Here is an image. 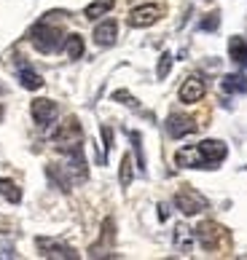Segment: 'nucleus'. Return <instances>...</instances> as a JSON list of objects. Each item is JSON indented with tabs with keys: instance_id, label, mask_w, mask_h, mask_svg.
I'll return each instance as SVG.
<instances>
[{
	"instance_id": "obj_2",
	"label": "nucleus",
	"mask_w": 247,
	"mask_h": 260,
	"mask_svg": "<svg viewBox=\"0 0 247 260\" xmlns=\"http://www.w3.org/2000/svg\"><path fill=\"white\" fill-rule=\"evenodd\" d=\"M62 41L65 35L56 24H51L49 19H43V22H38L33 30H30V43L35 46L41 54H54L62 49Z\"/></svg>"
},
{
	"instance_id": "obj_11",
	"label": "nucleus",
	"mask_w": 247,
	"mask_h": 260,
	"mask_svg": "<svg viewBox=\"0 0 247 260\" xmlns=\"http://www.w3.org/2000/svg\"><path fill=\"white\" fill-rule=\"evenodd\" d=\"M116 35H118L116 19H105L102 24L94 27V43H97V46H113V43H116Z\"/></svg>"
},
{
	"instance_id": "obj_4",
	"label": "nucleus",
	"mask_w": 247,
	"mask_h": 260,
	"mask_svg": "<svg viewBox=\"0 0 247 260\" xmlns=\"http://www.w3.org/2000/svg\"><path fill=\"white\" fill-rule=\"evenodd\" d=\"M196 239L207 252H218V249L223 247L226 228H221L218 223H212V220H204V223H199V228H196Z\"/></svg>"
},
{
	"instance_id": "obj_12",
	"label": "nucleus",
	"mask_w": 247,
	"mask_h": 260,
	"mask_svg": "<svg viewBox=\"0 0 247 260\" xmlns=\"http://www.w3.org/2000/svg\"><path fill=\"white\" fill-rule=\"evenodd\" d=\"M19 81H22V86H24V89H30V91H38V89L43 86V78L33 70L30 64H22V67H19Z\"/></svg>"
},
{
	"instance_id": "obj_7",
	"label": "nucleus",
	"mask_w": 247,
	"mask_h": 260,
	"mask_svg": "<svg viewBox=\"0 0 247 260\" xmlns=\"http://www.w3.org/2000/svg\"><path fill=\"white\" fill-rule=\"evenodd\" d=\"M30 113H33L35 123H41V126H49V123L56 121L59 108H56V102H51V100H35L33 108H30Z\"/></svg>"
},
{
	"instance_id": "obj_6",
	"label": "nucleus",
	"mask_w": 247,
	"mask_h": 260,
	"mask_svg": "<svg viewBox=\"0 0 247 260\" xmlns=\"http://www.w3.org/2000/svg\"><path fill=\"white\" fill-rule=\"evenodd\" d=\"M167 132H169V137H172V140H180V137H186V134L196 132V121L191 118V115L172 113L167 118Z\"/></svg>"
},
{
	"instance_id": "obj_15",
	"label": "nucleus",
	"mask_w": 247,
	"mask_h": 260,
	"mask_svg": "<svg viewBox=\"0 0 247 260\" xmlns=\"http://www.w3.org/2000/svg\"><path fill=\"white\" fill-rule=\"evenodd\" d=\"M221 86H223V91H229V94H244L247 91V78L239 73H234V75H226Z\"/></svg>"
},
{
	"instance_id": "obj_16",
	"label": "nucleus",
	"mask_w": 247,
	"mask_h": 260,
	"mask_svg": "<svg viewBox=\"0 0 247 260\" xmlns=\"http://www.w3.org/2000/svg\"><path fill=\"white\" fill-rule=\"evenodd\" d=\"M113 236H116V231H113V220L108 217L105 225H102V239H100V244L91 247V255H94V257L102 255V247H110V244H113Z\"/></svg>"
},
{
	"instance_id": "obj_19",
	"label": "nucleus",
	"mask_w": 247,
	"mask_h": 260,
	"mask_svg": "<svg viewBox=\"0 0 247 260\" xmlns=\"http://www.w3.org/2000/svg\"><path fill=\"white\" fill-rule=\"evenodd\" d=\"M65 51H68L70 59H81V56H83V38L81 35H68V41H65Z\"/></svg>"
},
{
	"instance_id": "obj_10",
	"label": "nucleus",
	"mask_w": 247,
	"mask_h": 260,
	"mask_svg": "<svg viewBox=\"0 0 247 260\" xmlns=\"http://www.w3.org/2000/svg\"><path fill=\"white\" fill-rule=\"evenodd\" d=\"M204 91H207V86L204 81L199 78V75H191L183 86H180V102H186V105H194L204 97Z\"/></svg>"
},
{
	"instance_id": "obj_9",
	"label": "nucleus",
	"mask_w": 247,
	"mask_h": 260,
	"mask_svg": "<svg viewBox=\"0 0 247 260\" xmlns=\"http://www.w3.org/2000/svg\"><path fill=\"white\" fill-rule=\"evenodd\" d=\"M38 249H41L43 257H68V260H75L78 252L68 244H59V242H51V239H38Z\"/></svg>"
},
{
	"instance_id": "obj_14",
	"label": "nucleus",
	"mask_w": 247,
	"mask_h": 260,
	"mask_svg": "<svg viewBox=\"0 0 247 260\" xmlns=\"http://www.w3.org/2000/svg\"><path fill=\"white\" fill-rule=\"evenodd\" d=\"M191 244H194V231L186 228V225H177V228H175V247H177L183 255H188Z\"/></svg>"
},
{
	"instance_id": "obj_23",
	"label": "nucleus",
	"mask_w": 247,
	"mask_h": 260,
	"mask_svg": "<svg viewBox=\"0 0 247 260\" xmlns=\"http://www.w3.org/2000/svg\"><path fill=\"white\" fill-rule=\"evenodd\" d=\"M102 140H105V150H110V142H113V132H110V126H102Z\"/></svg>"
},
{
	"instance_id": "obj_3",
	"label": "nucleus",
	"mask_w": 247,
	"mask_h": 260,
	"mask_svg": "<svg viewBox=\"0 0 247 260\" xmlns=\"http://www.w3.org/2000/svg\"><path fill=\"white\" fill-rule=\"evenodd\" d=\"M54 142H56V148H59L65 156L68 153H75V150H81V142H83V132H81V123H78V118H68L59 126V132H56V137H54Z\"/></svg>"
},
{
	"instance_id": "obj_8",
	"label": "nucleus",
	"mask_w": 247,
	"mask_h": 260,
	"mask_svg": "<svg viewBox=\"0 0 247 260\" xmlns=\"http://www.w3.org/2000/svg\"><path fill=\"white\" fill-rule=\"evenodd\" d=\"M159 16H161V8L159 6H137V8H132V14H129V24L132 27H150V24H156L159 22Z\"/></svg>"
},
{
	"instance_id": "obj_18",
	"label": "nucleus",
	"mask_w": 247,
	"mask_h": 260,
	"mask_svg": "<svg viewBox=\"0 0 247 260\" xmlns=\"http://www.w3.org/2000/svg\"><path fill=\"white\" fill-rule=\"evenodd\" d=\"M0 196L6 201H11V204H19V201H22V190H19L16 182H11V180H0Z\"/></svg>"
},
{
	"instance_id": "obj_17",
	"label": "nucleus",
	"mask_w": 247,
	"mask_h": 260,
	"mask_svg": "<svg viewBox=\"0 0 247 260\" xmlns=\"http://www.w3.org/2000/svg\"><path fill=\"white\" fill-rule=\"evenodd\" d=\"M113 6H116V0H94L91 6H86L83 14H86V19H100V16H105Z\"/></svg>"
},
{
	"instance_id": "obj_21",
	"label": "nucleus",
	"mask_w": 247,
	"mask_h": 260,
	"mask_svg": "<svg viewBox=\"0 0 247 260\" xmlns=\"http://www.w3.org/2000/svg\"><path fill=\"white\" fill-rule=\"evenodd\" d=\"M169 67H172V54L164 51V54H161V62H159L156 75H159V78H167V75H169Z\"/></svg>"
},
{
	"instance_id": "obj_20",
	"label": "nucleus",
	"mask_w": 247,
	"mask_h": 260,
	"mask_svg": "<svg viewBox=\"0 0 247 260\" xmlns=\"http://www.w3.org/2000/svg\"><path fill=\"white\" fill-rule=\"evenodd\" d=\"M129 182H132V158L123 156L121 158V185L129 188Z\"/></svg>"
},
{
	"instance_id": "obj_13",
	"label": "nucleus",
	"mask_w": 247,
	"mask_h": 260,
	"mask_svg": "<svg viewBox=\"0 0 247 260\" xmlns=\"http://www.w3.org/2000/svg\"><path fill=\"white\" fill-rule=\"evenodd\" d=\"M229 54L239 67H247V43H244V38H231L229 41Z\"/></svg>"
},
{
	"instance_id": "obj_22",
	"label": "nucleus",
	"mask_w": 247,
	"mask_h": 260,
	"mask_svg": "<svg viewBox=\"0 0 247 260\" xmlns=\"http://www.w3.org/2000/svg\"><path fill=\"white\" fill-rule=\"evenodd\" d=\"M218 24H221V14H207L202 19V30H207V32L218 30Z\"/></svg>"
},
{
	"instance_id": "obj_1",
	"label": "nucleus",
	"mask_w": 247,
	"mask_h": 260,
	"mask_svg": "<svg viewBox=\"0 0 247 260\" xmlns=\"http://www.w3.org/2000/svg\"><path fill=\"white\" fill-rule=\"evenodd\" d=\"M226 153L229 150H226L221 140H204L199 145L180 148L175 153V164L177 167H194V169H215L226 158Z\"/></svg>"
},
{
	"instance_id": "obj_24",
	"label": "nucleus",
	"mask_w": 247,
	"mask_h": 260,
	"mask_svg": "<svg viewBox=\"0 0 247 260\" xmlns=\"http://www.w3.org/2000/svg\"><path fill=\"white\" fill-rule=\"evenodd\" d=\"M0 118H3V105H0Z\"/></svg>"
},
{
	"instance_id": "obj_5",
	"label": "nucleus",
	"mask_w": 247,
	"mask_h": 260,
	"mask_svg": "<svg viewBox=\"0 0 247 260\" xmlns=\"http://www.w3.org/2000/svg\"><path fill=\"white\" fill-rule=\"evenodd\" d=\"M175 207L183 212V215H196V212L207 209V199L199 193V190L183 185V188H180L177 193H175Z\"/></svg>"
}]
</instances>
